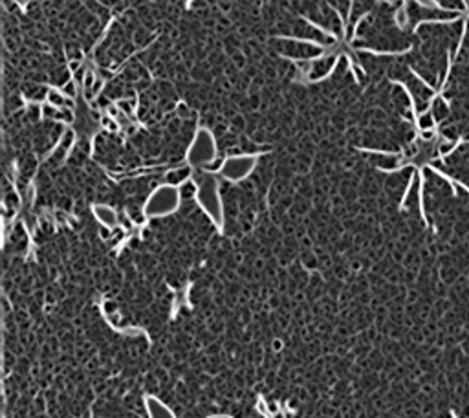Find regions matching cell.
I'll use <instances>...</instances> for the list:
<instances>
[{
  "mask_svg": "<svg viewBox=\"0 0 469 418\" xmlns=\"http://www.w3.org/2000/svg\"><path fill=\"white\" fill-rule=\"evenodd\" d=\"M205 418H233V417H229V415H209V417H205Z\"/></svg>",
  "mask_w": 469,
  "mask_h": 418,
  "instance_id": "cell-15",
  "label": "cell"
},
{
  "mask_svg": "<svg viewBox=\"0 0 469 418\" xmlns=\"http://www.w3.org/2000/svg\"><path fill=\"white\" fill-rule=\"evenodd\" d=\"M332 64H333V57H325V61H317L313 64V74H312V77L317 79V77L321 76H326L328 70L332 68Z\"/></svg>",
  "mask_w": 469,
  "mask_h": 418,
  "instance_id": "cell-9",
  "label": "cell"
},
{
  "mask_svg": "<svg viewBox=\"0 0 469 418\" xmlns=\"http://www.w3.org/2000/svg\"><path fill=\"white\" fill-rule=\"evenodd\" d=\"M92 213L96 217L99 224H103L105 228H116L119 224V215L116 213V209L106 204H94L92 205Z\"/></svg>",
  "mask_w": 469,
  "mask_h": 418,
  "instance_id": "cell-6",
  "label": "cell"
},
{
  "mask_svg": "<svg viewBox=\"0 0 469 418\" xmlns=\"http://www.w3.org/2000/svg\"><path fill=\"white\" fill-rule=\"evenodd\" d=\"M193 167H180V169H173V171H169L165 176L167 183H171V185H183V183L189 182V176L193 175V171H191Z\"/></svg>",
  "mask_w": 469,
  "mask_h": 418,
  "instance_id": "cell-8",
  "label": "cell"
},
{
  "mask_svg": "<svg viewBox=\"0 0 469 418\" xmlns=\"http://www.w3.org/2000/svg\"><path fill=\"white\" fill-rule=\"evenodd\" d=\"M143 403L145 411H147V418H176L174 411L165 402H161L158 396L147 395L143 398Z\"/></svg>",
  "mask_w": 469,
  "mask_h": 418,
  "instance_id": "cell-5",
  "label": "cell"
},
{
  "mask_svg": "<svg viewBox=\"0 0 469 418\" xmlns=\"http://www.w3.org/2000/svg\"><path fill=\"white\" fill-rule=\"evenodd\" d=\"M420 125H422V129H429L432 125V116H424V118L420 119Z\"/></svg>",
  "mask_w": 469,
  "mask_h": 418,
  "instance_id": "cell-13",
  "label": "cell"
},
{
  "mask_svg": "<svg viewBox=\"0 0 469 418\" xmlns=\"http://www.w3.org/2000/svg\"><path fill=\"white\" fill-rule=\"evenodd\" d=\"M182 191L171 183H161L154 187L149 198L145 200L143 213L147 219H163L176 213L182 205Z\"/></svg>",
  "mask_w": 469,
  "mask_h": 418,
  "instance_id": "cell-2",
  "label": "cell"
},
{
  "mask_svg": "<svg viewBox=\"0 0 469 418\" xmlns=\"http://www.w3.org/2000/svg\"><path fill=\"white\" fill-rule=\"evenodd\" d=\"M187 165L193 169H205L211 161L216 160V141L211 136V132L205 129L198 130L195 139L191 141L187 149Z\"/></svg>",
  "mask_w": 469,
  "mask_h": 418,
  "instance_id": "cell-3",
  "label": "cell"
},
{
  "mask_svg": "<svg viewBox=\"0 0 469 418\" xmlns=\"http://www.w3.org/2000/svg\"><path fill=\"white\" fill-rule=\"evenodd\" d=\"M258 163V158L255 154H236V156H227L226 160L220 163L218 173L220 176L231 183H238L246 180L248 176L255 171Z\"/></svg>",
  "mask_w": 469,
  "mask_h": 418,
  "instance_id": "cell-4",
  "label": "cell"
},
{
  "mask_svg": "<svg viewBox=\"0 0 469 418\" xmlns=\"http://www.w3.org/2000/svg\"><path fill=\"white\" fill-rule=\"evenodd\" d=\"M195 185H196V198L198 207L204 211V215L211 220L213 226L216 228H224V204H222V195H220V182L218 178L209 173L200 169L195 175Z\"/></svg>",
  "mask_w": 469,
  "mask_h": 418,
  "instance_id": "cell-1",
  "label": "cell"
},
{
  "mask_svg": "<svg viewBox=\"0 0 469 418\" xmlns=\"http://www.w3.org/2000/svg\"><path fill=\"white\" fill-rule=\"evenodd\" d=\"M438 2L446 8H462L460 0H438Z\"/></svg>",
  "mask_w": 469,
  "mask_h": 418,
  "instance_id": "cell-11",
  "label": "cell"
},
{
  "mask_svg": "<svg viewBox=\"0 0 469 418\" xmlns=\"http://www.w3.org/2000/svg\"><path fill=\"white\" fill-rule=\"evenodd\" d=\"M50 99H52V105H53V107H61L62 101H64V99H62L61 96H57L55 92H50Z\"/></svg>",
  "mask_w": 469,
  "mask_h": 418,
  "instance_id": "cell-12",
  "label": "cell"
},
{
  "mask_svg": "<svg viewBox=\"0 0 469 418\" xmlns=\"http://www.w3.org/2000/svg\"><path fill=\"white\" fill-rule=\"evenodd\" d=\"M66 86H68V88H66V92H68L70 96H76V88H72V86H74V84H72V83H68V84H66Z\"/></svg>",
  "mask_w": 469,
  "mask_h": 418,
  "instance_id": "cell-14",
  "label": "cell"
},
{
  "mask_svg": "<svg viewBox=\"0 0 469 418\" xmlns=\"http://www.w3.org/2000/svg\"><path fill=\"white\" fill-rule=\"evenodd\" d=\"M432 116H434V119H444L446 116H449V108L444 101H436L432 105Z\"/></svg>",
  "mask_w": 469,
  "mask_h": 418,
  "instance_id": "cell-10",
  "label": "cell"
},
{
  "mask_svg": "<svg viewBox=\"0 0 469 418\" xmlns=\"http://www.w3.org/2000/svg\"><path fill=\"white\" fill-rule=\"evenodd\" d=\"M468 2H469V0H468Z\"/></svg>",
  "mask_w": 469,
  "mask_h": 418,
  "instance_id": "cell-16",
  "label": "cell"
},
{
  "mask_svg": "<svg viewBox=\"0 0 469 418\" xmlns=\"http://www.w3.org/2000/svg\"><path fill=\"white\" fill-rule=\"evenodd\" d=\"M277 50H280L282 54L286 55H293V57H308V55H315L317 50L313 46L303 44V42H282V44H277Z\"/></svg>",
  "mask_w": 469,
  "mask_h": 418,
  "instance_id": "cell-7",
  "label": "cell"
}]
</instances>
